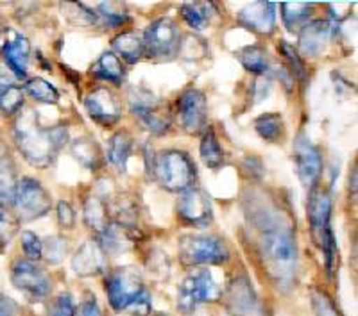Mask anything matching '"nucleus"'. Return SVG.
Returning a JSON list of instances; mask_svg holds the SVG:
<instances>
[{"instance_id": "obj_1", "label": "nucleus", "mask_w": 358, "mask_h": 316, "mask_svg": "<svg viewBox=\"0 0 358 316\" xmlns=\"http://www.w3.org/2000/svg\"><path fill=\"white\" fill-rule=\"evenodd\" d=\"M244 206L265 272L278 289L289 292L297 272V247L290 216L276 200L257 191L249 193Z\"/></svg>"}, {"instance_id": "obj_2", "label": "nucleus", "mask_w": 358, "mask_h": 316, "mask_svg": "<svg viewBox=\"0 0 358 316\" xmlns=\"http://www.w3.org/2000/svg\"><path fill=\"white\" fill-rule=\"evenodd\" d=\"M15 143L20 154L29 165L36 168H47L56 161L59 150L69 143L66 127H52L47 129L40 123L38 114L27 110L15 122Z\"/></svg>"}, {"instance_id": "obj_3", "label": "nucleus", "mask_w": 358, "mask_h": 316, "mask_svg": "<svg viewBox=\"0 0 358 316\" xmlns=\"http://www.w3.org/2000/svg\"><path fill=\"white\" fill-rule=\"evenodd\" d=\"M108 302L117 313L131 316H149L152 311L151 295L147 293L140 272L133 266L118 268L106 279Z\"/></svg>"}, {"instance_id": "obj_4", "label": "nucleus", "mask_w": 358, "mask_h": 316, "mask_svg": "<svg viewBox=\"0 0 358 316\" xmlns=\"http://www.w3.org/2000/svg\"><path fill=\"white\" fill-rule=\"evenodd\" d=\"M308 222L310 232L319 248L324 254V263L328 276L334 273L337 245L331 231V197L328 191L313 188L308 197Z\"/></svg>"}, {"instance_id": "obj_5", "label": "nucleus", "mask_w": 358, "mask_h": 316, "mask_svg": "<svg viewBox=\"0 0 358 316\" xmlns=\"http://www.w3.org/2000/svg\"><path fill=\"white\" fill-rule=\"evenodd\" d=\"M155 177L163 190L185 193L194 188L196 165L181 150H163L155 159Z\"/></svg>"}, {"instance_id": "obj_6", "label": "nucleus", "mask_w": 358, "mask_h": 316, "mask_svg": "<svg viewBox=\"0 0 358 316\" xmlns=\"http://www.w3.org/2000/svg\"><path fill=\"white\" fill-rule=\"evenodd\" d=\"M179 259L185 264H222L229 259V250L217 236L187 234L178 241Z\"/></svg>"}, {"instance_id": "obj_7", "label": "nucleus", "mask_w": 358, "mask_h": 316, "mask_svg": "<svg viewBox=\"0 0 358 316\" xmlns=\"http://www.w3.org/2000/svg\"><path fill=\"white\" fill-rule=\"evenodd\" d=\"M222 296L219 283L208 270H197L181 283L178 292V309L185 315L196 311L199 306L212 304Z\"/></svg>"}, {"instance_id": "obj_8", "label": "nucleus", "mask_w": 358, "mask_h": 316, "mask_svg": "<svg viewBox=\"0 0 358 316\" xmlns=\"http://www.w3.org/2000/svg\"><path fill=\"white\" fill-rule=\"evenodd\" d=\"M129 110L149 133L162 136L171 129L172 116L167 104H163V100L147 89H131Z\"/></svg>"}, {"instance_id": "obj_9", "label": "nucleus", "mask_w": 358, "mask_h": 316, "mask_svg": "<svg viewBox=\"0 0 358 316\" xmlns=\"http://www.w3.org/2000/svg\"><path fill=\"white\" fill-rule=\"evenodd\" d=\"M13 207L17 211L20 222H33L49 213L52 207V199H50L49 191L45 190L38 181L24 177L17 184Z\"/></svg>"}, {"instance_id": "obj_10", "label": "nucleus", "mask_w": 358, "mask_h": 316, "mask_svg": "<svg viewBox=\"0 0 358 316\" xmlns=\"http://www.w3.org/2000/svg\"><path fill=\"white\" fill-rule=\"evenodd\" d=\"M145 54L156 61H169L179 50L178 25L171 18H159L145 29L143 34Z\"/></svg>"}, {"instance_id": "obj_11", "label": "nucleus", "mask_w": 358, "mask_h": 316, "mask_svg": "<svg viewBox=\"0 0 358 316\" xmlns=\"http://www.w3.org/2000/svg\"><path fill=\"white\" fill-rule=\"evenodd\" d=\"M226 308L231 316H268L267 308L245 276L235 277L224 292Z\"/></svg>"}, {"instance_id": "obj_12", "label": "nucleus", "mask_w": 358, "mask_h": 316, "mask_svg": "<svg viewBox=\"0 0 358 316\" xmlns=\"http://www.w3.org/2000/svg\"><path fill=\"white\" fill-rule=\"evenodd\" d=\"M11 283L29 299H45L52 289L43 268L29 259H17L11 266Z\"/></svg>"}, {"instance_id": "obj_13", "label": "nucleus", "mask_w": 358, "mask_h": 316, "mask_svg": "<svg viewBox=\"0 0 358 316\" xmlns=\"http://www.w3.org/2000/svg\"><path fill=\"white\" fill-rule=\"evenodd\" d=\"M294 161H296L297 177L303 186L308 191L317 188L322 174V156L305 134H299L294 143Z\"/></svg>"}, {"instance_id": "obj_14", "label": "nucleus", "mask_w": 358, "mask_h": 316, "mask_svg": "<svg viewBox=\"0 0 358 316\" xmlns=\"http://www.w3.org/2000/svg\"><path fill=\"white\" fill-rule=\"evenodd\" d=\"M178 116L188 134H199L208 129V105L203 91L190 88L179 95Z\"/></svg>"}, {"instance_id": "obj_15", "label": "nucleus", "mask_w": 358, "mask_h": 316, "mask_svg": "<svg viewBox=\"0 0 358 316\" xmlns=\"http://www.w3.org/2000/svg\"><path fill=\"white\" fill-rule=\"evenodd\" d=\"M178 215L188 225L208 227L213 222V209L210 197L199 188H190L179 197Z\"/></svg>"}, {"instance_id": "obj_16", "label": "nucleus", "mask_w": 358, "mask_h": 316, "mask_svg": "<svg viewBox=\"0 0 358 316\" xmlns=\"http://www.w3.org/2000/svg\"><path fill=\"white\" fill-rule=\"evenodd\" d=\"M0 54L4 57L8 68L17 77L24 79L27 75L29 56H31V45H29L27 38L13 29H8L0 38Z\"/></svg>"}, {"instance_id": "obj_17", "label": "nucleus", "mask_w": 358, "mask_h": 316, "mask_svg": "<svg viewBox=\"0 0 358 316\" xmlns=\"http://www.w3.org/2000/svg\"><path fill=\"white\" fill-rule=\"evenodd\" d=\"M85 107L92 120L106 127L115 126L120 120V114H122L117 97L108 88H95L85 98Z\"/></svg>"}, {"instance_id": "obj_18", "label": "nucleus", "mask_w": 358, "mask_h": 316, "mask_svg": "<svg viewBox=\"0 0 358 316\" xmlns=\"http://www.w3.org/2000/svg\"><path fill=\"white\" fill-rule=\"evenodd\" d=\"M276 2H252L242 8L236 20L255 33L271 34L276 25Z\"/></svg>"}, {"instance_id": "obj_19", "label": "nucleus", "mask_w": 358, "mask_h": 316, "mask_svg": "<svg viewBox=\"0 0 358 316\" xmlns=\"http://www.w3.org/2000/svg\"><path fill=\"white\" fill-rule=\"evenodd\" d=\"M334 34V24L328 20L308 22L299 31V50L305 57H315L326 49Z\"/></svg>"}, {"instance_id": "obj_20", "label": "nucleus", "mask_w": 358, "mask_h": 316, "mask_svg": "<svg viewBox=\"0 0 358 316\" xmlns=\"http://www.w3.org/2000/svg\"><path fill=\"white\" fill-rule=\"evenodd\" d=\"M106 252L97 241H86L72 259V270L79 277H92L106 272Z\"/></svg>"}, {"instance_id": "obj_21", "label": "nucleus", "mask_w": 358, "mask_h": 316, "mask_svg": "<svg viewBox=\"0 0 358 316\" xmlns=\"http://www.w3.org/2000/svg\"><path fill=\"white\" fill-rule=\"evenodd\" d=\"M17 184V170L11 161V156L4 146H0V207L13 206Z\"/></svg>"}, {"instance_id": "obj_22", "label": "nucleus", "mask_w": 358, "mask_h": 316, "mask_svg": "<svg viewBox=\"0 0 358 316\" xmlns=\"http://www.w3.org/2000/svg\"><path fill=\"white\" fill-rule=\"evenodd\" d=\"M113 45V50L117 54V57H122L124 61H127L129 65H134L142 59V56L145 54V47H143V40L134 33H120L118 36L113 38L111 41Z\"/></svg>"}, {"instance_id": "obj_23", "label": "nucleus", "mask_w": 358, "mask_h": 316, "mask_svg": "<svg viewBox=\"0 0 358 316\" xmlns=\"http://www.w3.org/2000/svg\"><path fill=\"white\" fill-rule=\"evenodd\" d=\"M280 9L285 27L290 33H299L312 17L313 4H308V2H283Z\"/></svg>"}, {"instance_id": "obj_24", "label": "nucleus", "mask_w": 358, "mask_h": 316, "mask_svg": "<svg viewBox=\"0 0 358 316\" xmlns=\"http://www.w3.org/2000/svg\"><path fill=\"white\" fill-rule=\"evenodd\" d=\"M90 73H92L94 77L102 79V81L108 82H122L124 77H126L124 65L113 52L102 54L97 61H95V65L92 66Z\"/></svg>"}, {"instance_id": "obj_25", "label": "nucleus", "mask_w": 358, "mask_h": 316, "mask_svg": "<svg viewBox=\"0 0 358 316\" xmlns=\"http://www.w3.org/2000/svg\"><path fill=\"white\" fill-rule=\"evenodd\" d=\"M131 152H133V138L126 130H120V133L111 136L110 146H108V161L118 172H126V165Z\"/></svg>"}, {"instance_id": "obj_26", "label": "nucleus", "mask_w": 358, "mask_h": 316, "mask_svg": "<svg viewBox=\"0 0 358 316\" xmlns=\"http://www.w3.org/2000/svg\"><path fill=\"white\" fill-rule=\"evenodd\" d=\"M72 154L73 158L81 163L83 167H86L88 170H97L102 165V150L97 145V142L88 136L85 138H79L73 142L72 145Z\"/></svg>"}, {"instance_id": "obj_27", "label": "nucleus", "mask_w": 358, "mask_h": 316, "mask_svg": "<svg viewBox=\"0 0 358 316\" xmlns=\"http://www.w3.org/2000/svg\"><path fill=\"white\" fill-rule=\"evenodd\" d=\"M85 223L95 234L101 236L102 232H106L111 223L108 220V207L97 197H90L85 202Z\"/></svg>"}, {"instance_id": "obj_28", "label": "nucleus", "mask_w": 358, "mask_h": 316, "mask_svg": "<svg viewBox=\"0 0 358 316\" xmlns=\"http://www.w3.org/2000/svg\"><path fill=\"white\" fill-rule=\"evenodd\" d=\"M181 18L188 24L192 29H203L210 24L212 17H215V6L210 2H194V4H183L179 8Z\"/></svg>"}, {"instance_id": "obj_29", "label": "nucleus", "mask_w": 358, "mask_h": 316, "mask_svg": "<svg viewBox=\"0 0 358 316\" xmlns=\"http://www.w3.org/2000/svg\"><path fill=\"white\" fill-rule=\"evenodd\" d=\"M199 154L203 163L210 170H217V168H220L224 165V150L212 129L204 130L203 140H201Z\"/></svg>"}, {"instance_id": "obj_30", "label": "nucleus", "mask_w": 358, "mask_h": 316, "mask_svg": "<svg viewBox=\"0 0 358 316\" xmlns=\"http://www.w3.org/2000/svg\"><path fill=\"white\" fill-rule=\"evenodd\" d=\"M236 59L242 63L248 72L255 73V75H262L267 70L268 61H267V52L265 49L258 47V45H249L236 52Z\"/></svg>"}, {"instance_id": "obj_31", "label": "nucleus", "mask_w": 358, "mask_h": 316, "mask_svg": "<svg viewBox=\"0 0 358 316\" xmlns=\"http://www.w3.org/2000/svg\"><path fill=\"white\" fill-rule=\"evenodd\" d=\"M255 130L258 133L262 140L268 143H274L283 136V130H285V126H283V118L281 114L276 113H267L262 114L255 120Z\"/></svg>"}, {"instance_id": "obj_32", "label": "nucleus", "mask_w": 358, "mask_h": 316, "mask_svg": "<svg viewBox=\"0 0 358 316\" xmlns=\"http://www.w3.org/2000/svg\"><path fill=\"white\" fill-rule=\"evenodd\" d=\"M24 89L29 97L40 102V104H57L59 102V91H57L56 86L41 77L29 79Z\"/></svg>"}, {"instance_id": "obj_33", "label": "nucleus", "mask_w": 358, "mask_h": 316, "mask_svg": "<svg viewBox=\"0 0 358 316\" xmlns=\"http://www.w3.org/2000/svg\"><path fill=\"white\" fill-rule=\"evenodd\" d=\"M24 107V89L9 84L0 91V111L8 116L17 114Z\"/></svg>"}, {"instance_id": "obj_34", "label": "nucleus", "mask_w": 358, "mask_h": 316, "mask_svg": "<svg viewBox=\"0 0 358 316\" xmlns=\"http://www.w3.org/2000/svg\"><path fill=\"white\" fill-rule=\"evenodd\" d=\"M62 11L65 13L66 20L73 25H92L97 22L95 11H92V9H88L83 4H76V2L62 4Z\"/></svg>"}, {"instance_id": "obj_35", "label": "nucleus", "mask_w": 358, "mask_h": 316, "mask_svg": "<svg viewBox=\"0 0 358 316\" xmlns=\"http://www.w3.org/2000/svg\"><path fill=\"white\" fill-rule=\"evenodd\" d=\"M97 11L108 27H120V25L129 22V15L124 13V9L118 4H111V2H108V4H101L97 8Z\"/></svg>"}, {"instance_id": "obj_36", "label": "nucleus", "mask_w": 358, "mask_h": 316, "mask_svg": "<svg viewBox=\"0 0 358 316\" xmlns=\"http://www.w3.org/2000/svg\"><path fill=\"white\" fill-rule=\"evenodd\" d=\"M22 248H24L25 257L29 261H33V263H36V261H40L43 257V241L34 232H22Z\"/></svg>"}, {"instance_id": "obj_37", "label": "nucleus", "mask_w": 358, "mask_h": 316, "mask_svg": "<svg viewBox=\"0 0 358 316\" xmlns=\"http://www.w3.org/2000/svg\"><path fill=\"white\" fill-rule=\"evenodd\" d=\"M66 254V241L59 236H50L43 243V257L52 264H57Z\"/></svg>"}, {"instance_id": "obj_38", "label": "nucleus", "mask_w": 358, "mask_h": 316, "mask_svg": "<svg viewBox=\"0 0 358 316\" xmlns=\"http://www.w3.org/2000/svg\"><path fill=\"white\" fill-rule=\"evenodd\" d=\"M278 50H280L281 56L285 57L287 61H289L290 70H292V72L296 73L297 77L305 79V65H303L301 57L297 56L296 49H294L292 45L287 43V41H281V43L278 45ZM294 73H292V75H294Z\"/></svg>"}, {"instance_id": "obj_39", "label": "nucleus", "mask_w": 358, "mask_h": 316, "mask_svg": "<svg viewBox=\"0 0 358 316\" xmlns=\"http://www.w3.org/2000/svg\"><path fill=\"white\" fill-rule=\"evenodd\" d=\"M49 316H76V304L70 293L57 295L49 309Z\"/></svg>"}, {"instance_id": "obj_40", "label": "nucleus", "mask_w": 358, "mask_h": 316, "mask_svg": "<svg viewBox=\"0 0 358 316\" xmlns=\"http://www.w3.org/2000/svg\"><path fill=\"white\" fill-rule=\"evenodd\" d=\"M15 231H17V223L13 222L4 207H0V252H4L6 247H9Z\"/></svg>"}, {"instance_id": "obj_41", "label": "nucleus", "mask_w": 358, "mask_h": 316, "mask_svg": "<svg viewBox=\"0 0 358 316\" xmlns=\"http://www.w3.org/2000/svg\"><path fill=\"white\" fill-rule=\"evenodd\" d=\"M312 304L315 309L317 316H341L338 315L337 308L334 306L331 299L322 292H313L312 293Z\"/></svg>"}, {"instance_id": "obj_42", "label": "nucleus", "mask_w": 358, "mask_h": 316, "mask_svg": "<svg viewBox=\"0 0 358 316\" xmlns=\"http://www.w3.org/2000/svg\"><path fill=\"white\" fill-rule=\"evenodd\" d=\"M57 222L63 229H72L73 223H76V215H73V209L70 207L69 202L65 200H59L57 202Z\"/></svg>"}, {"instance_id": "obj_43", "label": "nucleus", "mask_w": 358, "mask_h": 316, "mask_svg": "<svg viewBox=\"0 0 358 316\" xmlns=\"http://www.w3.org/2000/svg\"><path fill=\"white\" fill-rule=\"evenodd\" d=\"M0 316H22L20 306L4 293H0Z\"/></svg>"}, {"instance_id": "obj_44", "label": "nucleus", "mask_w": 358, "mask_h": 316, "mask_svg": "<svg viewBox=\"0 0 358 316\" xmlns=\"http://www.w3.org/2000/svg\"><path fill=\"white\" fill-rule=\"evenodd\" d=\"M79 316H102L101 308H99L95 296H90L83 302L81 309H79Z\"/></svg>"}, {"instance_id": "obj_45", "label": "nucleus", "mask_w": 358, "mask_h": 316, "mask_svg": "<svg viewBox=\"0 0 358 316\" xmlns=\"http://www.w3.org/2000/svg\"><path fill=\"white\" fill-rule=\"evenodd\" d=\"M8 86H9V75L8 72L0 66V91L8 88Z\"/></svg>"}]
</instances>
